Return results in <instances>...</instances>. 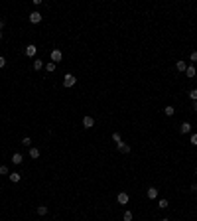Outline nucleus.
<instances>
[{"label":"nucleus","mask_w":197,"mask_h":221,"mask_svg":"<svg viewBox=\"0 0 197 221\" xmlns=\"http://www.w3.org/2000/svg\"><path fill=\"white\" fill-rule=\"evenodd\" d=\"M77 83V79H75V75H71V73H67L65 77H63V87H73Z\"/></svg>","instance_id":"nucleus-1"},{"label":"nucleus","mask_w":197,"mask_h":221,"mask_svg":"<svg viewBox=\"0 0 197 221\" xmlns=\"http://www.w3.org/2000/svg\"><path fill=\"white\" fill-rule=\"evenodd\" d=\"M63 59V54H61V49H51V61L57 63V61H61Z\"/></svg>","instance_id":"nucleus-2"},{"label":"nucleus","mask_w":197,"mask_h":221,"mask_svg":"<svg viewBox=\"0 0 197 221\" xmlns=\"http://www.w3.org/2000/svg\"><path fill=\"white\" fill-rule=\"evenodd\" d=\"M116 199H118V203H120V205H126V203L130 201V198H128V194H126V191H120Z\"/></svg>","instance_id":"nucleus-3"},{"label":"nucleus","mask_w":197,"mask_h":221,"mask_svg":"<svg viewBox=\"0 0 197 221\" xmlns=\"http://www.w3.org/2000/svg\"><path fill=\"white\" fill-rule=\"evenodd\" d=\"M83 126L85 128H93L95 126V119L93 117H83Z\"/></svg>","instance_id":"nucleus-4"},{"label":"nucleus","mask_w":197,"mask_h":221,"mask_svg":"<svg viewBox=\"0 0 197 221\" xmlns=\"http://www.w3.org/2000/svg\"><path fill=\"white\" fill-rule=\"evenodd\" d=\"M30 22L32 24H40L42 22V14H40V12H32V14H30Z\"/></svg>","instance_id":"nucleus-5"},{"label":"nucleus","mask_w":197,"mask_h":221,"mask_svg":"<svg viewBox=\"0 0 197 221\" xmlns=\"http://www.w3.org/2000/svg\"><path fill=\"white\" fill-rule=\"evenodd\" d=\"M36 49H38V47H36L34 44L26 45V55H28V57H34V55H36Z\"/></svg>","instance_id":"nucleus-6"},{"label":"nucleus","mask_w":197,"mask_h":221,"mask_svg":"<svg viewBox=\"0 0 197 221\" xmlns=\"http://www.w3.org/2000/svg\"><path fill=\"white\" fill-rule=\"evenodd\" d=\"M179 132H183V134L191 132V122H183V124L179 126Z\"/></svg>","instance_id":"nucleus-7"},{"label":"nucleus","mask_w":197,"mask_h":221,"mask_svg":"<svg viewBox=\"0 0 197 221\" xmlns=\"http://www.w3.org/2000/svg\"><path fill=\"white\" fill-rule=\"evenodd\" d=\"M118 150H120L122 154H128V152H130V146L126 142H118Z\"/></svg>","instance_id":"nucleus-8"},{"label":"nucleus","mask_w":197,"mask_h":221,"mask_svg":"<svg viewBox=\"0 0 197 221\" xmlns=\"http://www.w3.org/2000/svg\"><path fill=\"white\" fill-rule=\"evenodd\" d=\"M185 75H187V77H195V75H197V69H195L193 65H187V69H185Z\"/></svg>","instance_id":"nucleus-9"},{"label":"nucleus","mask_w":197,"mask_h":221,"mask_svg":"<svg viewBox=\"0 0 197 221\" xmlns=\"http://www.w3.org/2000/svg\"><path fill=\"white\" fill-rule=\"evenodd\" d=\"M22 154H20V152H16V154H12V162H14V164H22Z\"/></svg>","instance_id":"nucleus-10"},{"label":"nucleus","mask_w":197,"mask_h":221,"mask_svg":"<svg viewBox=\"0 0 197 221\" xmlns=\"http://www.w3.org/2000/svg\"><path fill=\"white\" fill-rule=\"evenodd\" d=\"M148 198L156 199V198H158V189H156V188H148Z\"/></svg>","instance_id":"nucleus-11"},{"label":"nucleus","mask_w":197,"mask_h":221,"mask_svg":"<svg viewBox=\"0 0 197 221\" xmlns=\"http://www.w3.org/2000/svg\"><path fill=\"white\" fill-rule=\"evenodd\" d=\"M175 67H177V71H185V69H187V63H185V61H177V63H175Z\"/></svg>","instance_id":"nucleus-12"},{"label":"nucleus","mask_w":197,"mask_h":221,"mask_svg":"<svg viewBox=\"0 0 197 221\" xmlns=\"http://www.w3.org/2000/svg\"><path fill=\"white\" fill-rule=\"evenodd\" d=\"M10 182L18 184V182H20V174H18V172H12V174H10Z\"/></svg>","instance_id":"nucleus-13"},{"label":"nucleus","mask_w":197,"mask_h":221,"mask_svg":"<svg viewBox=\"0 0 197 221\" xmlns=\"http://www.w3.org/2000/svg\"><path fill=\"white\" fill-rule=\"evenodd\" d=\"M164 113H166V117H172V115H174V113H175V109H174V107H172V105H168V107H166V109H164Z\"/></svg>","instance_id":"nucleus-14"},{"label":"nucleus","mask_w":197,"mask_h":221,"mask_svg":"<svg viewBox=\"0 0 197 221\" xmlns=\"http://www.w3.org/2000/svg\"><path fill=\"white\" fill-rule=\"evenodd\" d=\"M168 205H170V203H168V199H160V201H158V207H160V209H166V207H168Z\"/></svg>","instance_id":"nucleus-15"},{"label":"nucleus","mask_w":197,"mask_h":221,"mask_svg":"<svg viewBox=\"0 0 197 221\" xmlns=\"http://www.w3.org/2000/svg\"><path fill=\"white\" fill-rule=\"evenodd\" d=\"M30 156H32L34 160H36V158H40V150H38V148H30Z\"/></svg>","instance_id":"nucleus-16"},{"label":"nucleus","mask_w":197,"mask_h":221,"mask_svg":"<svg viewBox=\"0 0 197 221\" xmlns=\"http://www.w3.org/2000/svg\"><path fill=\"white\" fill-rule=\"evenodd\" d=\"M36 211H38V215H45V213H47V207H45V205H40Z\"/></svg>","instance_id":"nucleus-17"},{"label":"nucleus","mask_w":197,"mask_h":221,"mask_svg":"<svg viewBox=\"0 0 197 221\" xmlns=\"http://www.w3.org/2000/svg\"><path fill=\"white\" fill-rule=\"evenodd\" d=\"M42 67H44V61H40V59H36V61H34V69H36V71H38V69H42Z\"/></svg>","instance_id":"nucleus-18"},{"label":"nucleus","mask_w":197,"mask_h":221,"mask_svg":"<svg viewBox=\"0 0 197 221\" xmlns=\"http://www.w3.org/2000/svg\"><path fill=\"white\" fill-rule=\"evenodd\" d=\"M122 219H124V221H132V211H124Z\"/></svg>","instance_id":"nucleus-19"},{"label":"nucleus","mask_w":197,"mask_h":221,"mask_svg":"<svg viewBox=\"0 0 197 221\" xmlns=\"http://www.w3.org/2000/svg\"><path fill=\"white\" fill-rule=\"evenodd\" d=\"M189 99L197 101V89H191V91H189Z\"/></svg>","instance_id":"nucleus-20"},{"label":"nucleus","mask_w":197,"mask_h":221,"mask_svg":"<svg viewBox=\"0 0 197 221\" xmlns=\"http://www.w3.org/2000/svg\"><path fill=\"white\" fill-rule=\"evenodd\" d=\"M112 140H114V142H116V144H118V142H122L120 134H118V132H112Z\"/></svg>","instance_id":"nucleus-21"},{"label":"nucleus","mask_w":197,"mask_h":221,"mask_svg":"<svg viewBox=\"0 0 197 221\" xmlns=\"http://www.w3.org/2000/svg\"><path fill=\"white\" fill-rule=\"evenodd\" d=\"M22 144H24V146H30V144H32V138H30V136H24V138H22Z\"/></svg>","instance_id":"nucleus-22"},{"label":"nucleus","mask_w":197,"mask_h":221,"mask_svg":"<svg viewBox=\"0 0 197 221\" xmlns=\"http://www.w3.org/2000/svg\"><path fill=\"white\" fill-rule=\"evenodd\" d=\"M45 69H47L49 73H53L55 71V63H45Z\"/></svg>","instance_id":"nucleus-23"},{"label":"nucleus","mask_w":197,"mask_h":221,"mask_svg":"<svg viewBox=\"0 0 197 221\" xmlns=\"http://www.w3.org/2000/svg\"><path fill=\"white\" fill-rule=\"evenodd\" d=\"M189 59H191V61H197V51H195V49L189 54Z\"/></svg>","instance_id":"nucleus-24"},{"label":"nucleus","mask_w":197,"mask_h":221,"mask_svg":"<svg viewBox=\"0 0 197 221\" xmlns=\"http://www.w3.org/2000/svg\"><path fill=\"white\" fill-rule=\"evenodd\" d=\"M191 144H193V146H197V132L191 134Z\"/></svg>","instance_id":"nucleus-25"},{"label":"nucleus","mask_w":197,"mask_h":221,"mask_svg":"<svg viewBox=\"0 0 197 221\" xmlns=\"http://www.w3.org/2000/svg\"><path fill=\"white\" fill-rule=\"evenodd\" d=\"M0 174H8V168L6 166H0Z\"/></svg>","instance_id":"nucleus-26"},{"label":"nucleus","mask_w":197,"mask_h":221,"mask_svg":"<svg viewBox=\"0 0 197 221\" xmlns=\"http://www.w3.org/2000/svg\"><path fill=\"white\" fill-rule=\"evenodd\" d=\"M6 65V59H4V57H2V55H0V69H2V67Z\"/></svg>","instance_id":"nucleus-27"},{"label":"nucleus","mask_w":197,"mask_h":221,"mask_svg":"<svg viewBox=\"0 0 197 221\" xmlns=\"http://www.w3.org/2000/svg\"><path fill=\"white\" fill-rule=\"evenodd\" d=\"M2 28H4V20H0V30H2Z\"/></svg>","instance_id":"nucleus-28"},{"label":"nucleus","mask_w":197,"mask_h":221,"mask_svg":"<svg viewBox=\"0 0 197 221\" xmlns=\"http://www.w3.org/2000/svg\"><path fill=\"white\" fill-rule=\"evenodd\" d=\"M193 109H195V110H197V101H193Z\"/></svg>","instance_id":"nucleus-29"},{"label":"nucleus","mask_w":197,"mask_h":221,"mask_svg":"<svg viewBox=\"0 0 197 221\" xmlns=\"http://www.w3.org/2000/svg\"><path fill=\"white\" fill-rule=\"evenodd\" d=\"M0 40H2V32H0Z\"/></svg>","instance_id":"nucleus-30"},{"label":"nucleus","mask_w":197,"mask_h":221,"mask_svg":"<svg viewBox=\"0 0 197 221\" xmlns=\"http://www.w3.org/2000/svg\"><path fill=\"white\" fill-rule=\"evenodd\" d=\"M162 221H170V219H162Z\"/></svg>","instance_id":"nucleus-31"},{"label":"nucleus","mask_w":197,"mask_h":221,"mask_svg":"<svg viewBox=\"0 0 197 221\" xmlns=\"http://www.w3.org/2000/svg\"><path fill=\"white\" fill-rule=\"evenodd\" d=\"M195 176H197V172H195Z\"/></svg>","instance_id":"nucleus-32"}]
</instances>
